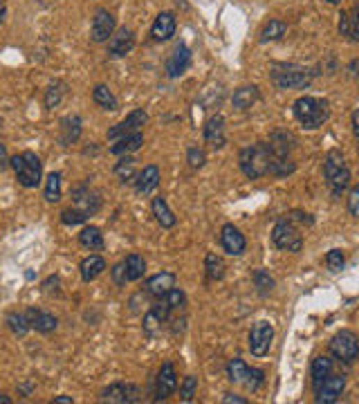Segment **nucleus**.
Listing matches in <instances>:
<instances>
[{"label": "nucleus", "mask_w": 359, "mask_h": 404, "mask_svg": "<svg viewBox=\"0 0 359 404\" xmlns=\"http://www.w3.org/2000/svg\"><path fill=\"white\" fill-rule=\"evenodd\" d=\"M186 162L191 164L193 169H200L205 162H207V157H205V150L202 148H189V153H186Z\"/></svg>", "instance_id": "a18cd8bd"}, {"label": "nucleus", "mask_w": 359, "mask_h": 404, "mask_svg": "<svg viewBox=\"0 0 359 404\" xmlns=\"http://www.w3.org/2000/svg\"><path fill=\"white\" fill-rule=\"evenodd\" d=\"M93 101L97 106H102V108H106V110H117V97L113 95V90L108 88V86H104V84H99V86H95V90H93Z\"/></svg>", "instance_id": "473e14b6"}, {"label": "nucleus", "mask_w": 359, "mask_h": 404, "mask_svg": "<svg viewBox=\"0 0 359 404\" xmlns=\"http://www.w3.org/2000/svg\"><path fill=\"white\" fill-rule=\"evenodd\" d=\"M348 211H351V216L359 218V185L348 194Z\"/></svg>", "instance_id": "de8ad7c7"}, {"label": "nucleus", "mask_w": 359, "mask_h": 404, "mask_svg": "<svg viewBox=\"0 0 359 404\" xmlns=\"http://www.w3.org/2000/svg\"><path fill=\"white\" fill-rule=\"evenodd\" d=\"M177 391V373L171 362H164L155 378V400H166Z\"/></svg>", "instance_id": "9b49d317"}, {"label": "nucleus", "mask_w": 359, "mask_h": 404, "mask_svg": "<svg viewBox=\"0 0 359 404\" xmlns=\"http://www.w3.org/2000/svg\"><path fill=\"white\" fill-rule=\"evenodd\" d=\"M272 242L283 251H292L298 254L303 249V236L298 234V229L292 225L290 220H278L272 229Z\"/></svg>", "instance_id": "6e6552de"}, {"label": "nucleus", "mask_w": 359, "mask_h": 404, "mask_svg": "<svg viewBox=\"0 0 359 404\" xmlns=\"http://www.w3.org/2000/svg\"><path fill=\"white\" fill-rule=\"evenodd\" d=\"M115 16L108 12V9H97L95 12V18H93V27H90V38L95 40V43H106L108 38L115 34Z\"/></svg>", "instance_id": "f8f14e48"}, {"label": "nucleus", "mask_w": 359, "mask_h": 404, "mask_svg": "<svg viewBox=\"0 0 359 404\" xmlns=\"http://www.w3.org/2000/svg\"><path fill=\"white\" fill-rule=\"evenodd\" d=\"M9 166L14 169L18 185L25 187V189H34L41 185V178H43V162L38 160L36 153L32 150H25L21 155H14L9 160Z\"/></svg>", "instance_id": "39448f33"}, {"label": "nucleus", "mask_w": 359, "mask_h": 404, "mask_svg": "<svg viewBox=\"0 0 359 404\" xmlns=\"http://www.w3.org/2000/svg\"><path fill=\"white\" fill-rule=\"evenodd\" d=\"M159 185V169L155 164H148L144 166V171H139L137 178H135V189L137 194H151V191H155Z\"/></svg>", "instance_id": "b1692460"}, {"label": "nucleus", "mask_w": 359, "mask_h": 404, "mask_svg": "<svg viewBox=\"0 0 359 404\" xmlns=\"http://www.w3.org/2000/svg\"><path fill=\"white\" fill-rule=\"evenodd\" d=\"M133 47H135V32L128 27L117 29V32L108 38V54H111L113 59L126 56Z\"/></svg>", "instance_id": "f3484780"}, {"label": "nucleus", "mask_w": 359, "mask_h": 404, "mask_svg": "<svg viewBox=\"0 0 359 404\" xmlns=\"http://www.w3.org/2000/svg\"><path fill=\"white\" fill-rule=\"evenodd\" d=\"M144 144V135L142 130H137V133H128V135H122L117 137V141L111 146V153L113 155H131L135 150H139Z\"/></svg>", "instance_id": "5701e85b"}, {"label": "nucleus", "mask_w": 359, "mask_h": 404, "mask_svg": "<svg viewBox=\"0 0 359 404\" xmlns=\"http://www.w3.org/2000/svg\"><path fill=\"white\" fill-rule=\"evenodd\" d=\"M274 341V326L269 321H258L256 326L249 330V350L254 357H265Z\"/></svg>", "instance_id": "1a4fd4ad"}, {"label": "nucleus", "mask_w": 359, "mask_h": 404, "mask_svg": "<svg viewBox=\"0 0 359 404\" xmlns=\"http://www.w3.org/2000/svg\"><path fill=\"white\" fill-rule=\"evenodd\" d=\"M326 265L328 270L333 272V274H337V272H342L344 265H346V256H344V251L342 249H330L326 254Z\"/></svg>", "instance_id": "ea45409f"}, {"label": "nucleus", "mask_w": 359, "mask_h": 404, "mask_svg": "<svg viewBox=\"0 0 359 404\" xmlns=\"http://www.w3.org/2000/svg\"><path fill=\"white\" fill-rule=\"evenodd\" d=\"M258 97H261L258 95V86H243V88L234 90L232 104L236 110H249L258 101Z\"/></svg>", "instance_id": "bb28decb"}, {"label": "nucleus", "mask_w": 359, "mask_h": 404, "mask_svg": "<svg viewBox=\"0 0 359 404\" xmlns=\"http://www.w3.org/2000/svg\"><path fill=\"white\" fill-rule=\"evenodd\" d=\"M221 245L229 256H241L247 249V240L241 234V229L234 227L232 222H227V225L221 229Z\"/></svg>", "instance_id": "2eb2a0df"}, {"label": "nucleus", "mask_w": 359, "mask_h": 404, "mask_svg": "<svg viewBox=\"0 0 359 404\" xmlns=\"http://www.w3.org/2000/svg\"><path fill=\"white\" fill-rule=\"evenodd\" d=\"M0 404H12V398L5 396V393H0Z\"/></svg>", "instance_id": "5fc2aeb1"}, {"label": "nucleus", "mask_w": 359, "mask_h": 404, "mask_svg": "<svg viewBox=\"0 0 359 404\" xmlns=\"http://www.w3.org/2000/svg\"><path fill=\"white\" fill-rule=\"evenodd\" d=\"M7 326L18 337H23V335H27V330H32V328H29V321H27L25 312H9V315H7Z\"/></svg>", "instance_id": "c9c22d12"}, {"label": "nucleus", "mask_w": 359, "mask_h": 404, "mask_svg": "<svg viewBox=\"0 0 359 404\" xmlns=\"http://www.w3.org/2000/svg\"><path fill=\"white\" fill-rule=\"evenodd\" d=\"M324 180L328 189L333 191V196H342L344 191L351 185V169L346 164V157L342 150H328L324 157Z\"/></svg>", "instance_id": "7ed1b4c3"}, {"label": "nucleus", "mask_w": 359, "mask_h": 404, "mask_svg": "<svg viewBox=\"0 0 359 404\" xmlns=\"http://www.w3.org/2000/svg\"><path fill=\"white\" fill-rule=\"evenodd\" d=\"M269 162H272V153L265 141H258V144L245 146L238 155V164H241V171L249 178V180H258L269 173Z\"/></svg>", "instance_id": "20e7f679"}, {"label": "nucleus", "mask_w": 359, "mask_h": 404, "mask_svg": "<svg viewBox=\"0 0 359 404\" xmlns=\"http://www.w3.org/2000/svg\"><path fill=\"white\" fill-rule=\"evenodd\" d=\"M227 378L232 384H245L247 389L258 391L265 384V371L252 368L241 357H234L227 364Z\"/></svg>", "instance_id": "423d86ee"}, {"label": "nucleus", "mask_w": 359, "mask_h": 404, "mask_svg": "<svg viewBox=\"0 0 359 404\" xmlns=\"http://www.w3.org/2000/svg\"><path fill=\"white\" fill-rule=\"evenodd\" d=\"M333 373V359L328 355H319L312 362V368H310V378H312V389L317 391L319 387L324 384V380Z\"/></svg>", "instance_id": "c85d7f7f"}, {"label": "nucleus", "mask_w": 359, "mask_h": 404, "mask_svg": "<svg viewBox=\"0 0 359 404\" xmlns=\"http://www.w3.org/2000/svg\"><path fill=\"white\" fill-rule=\"evenodd\" d=\"M351 124H353V133H355V137L359 139V108L351 115Z\"/></svg>", "instance_id": "3c124183"}, {"label": "nucleus", "mask_w": 359, "mask_h": 404, "mask_svg": "<svg viewBox=\"0 0 359 404\" xmlns=\"http://www.w3.org/2000/svg\"><path fill=\"white\" fill-rule=\"evenodd\" d=\"M79 242L90 249V251H97V249H104V234H102V229L99 227H86L81 234H79Z\"/></svg>", "instance_id": "7c9ffc66"}, {"label": "nucleus", "mask_w": 359, "mask_h": 404, "mask_svg": "<svg viewBox=\"0 0 359 404\" xmlns=\"http://www.w3.org/2000/svg\"><path fill=\"white\" fill-rule=\"evenodd\" d=\"M223 402H225V404H232V402H234V404H247V400H245V398H241V396H234V393H227V396L223 398Z\"/></svg>", "instance_id": "09e8293b"}, {"label": "nucleus", "mask_w": 359, "mask_h": 404, "mask_svg": "<svg viewBox=\"0 0 359 404\" xmlns=\"http://www.w3.org/2000/svg\"><path fill=\"white\" fill-rule=\"evenodd\" d=\"M171 288H175V274L173 272H159V274H155V277H151L146 281V295H151L155 299L166 295Z\"/></svg>", "instance_id": "4be33fe9"}, {"label": "nucleus", "mask_w": 359, "mask_h": 404, "mask_svg": "<svg viewBox=\"0 0 359 404\" xmlns=\"http://www.w3.org/2000/svg\"><path fill=\"white\" fill-rule=\"evenodd\" d=\"M344 389H346V378L344 375H328L326 380H324V384L319 387L314 393H317V398H314V402H319V404H333V402H337L339 398L344 396Z\"/></svg>", "instance_id": "4468645a"}, {"label": "nucleus", "mask_w": 359, "mask_h": 404, "mask_svg": "<svg viewBox=\"0 0 359 404\" xmlns=\"http://www.w3.org/2000/svg\"><path fill=\"white\" fill-rule=\"evenodd\" d=\"M328 3H330V5H339V3H342V0H328Z\"/></svg>", "instance_id": "6e6d98bb"}, {"label": "nucleus", "mask_w": 359, "mask_h": 404, "mask_svg": "<svg viewBox=\"0 0 359 404\" xmlns=\"http://www.w3.org/2000/svg\"><path fill=\"white\" fill-rule=\"evenodd\" d=\"M189 65H191V49H189L184 43H180V45H175V49L166 61V77L168 79L182 77L189 70Z\"/></svg>", "instance_id": "dca6fc26"}, {"label": "nucleus", "mask_w": 359, "mask_h": 404, "mask_svg": "<svg viewBox=\"0 0 359 404\" xmlns=\"http://www.w3.org/2000/svg\"><path fill=\"white\" fill-rule=\"evenodd\" d=\"M339 36L351 43H359V3L339 14Z\"/></svg>", "instance_id": "a211bd4d"}, {"label": "nucleus", "mask_w": 359, "mask_h": 404, "mask_svg": "<svg viewBox=\"0 0 359 404\" xmlns=\"http://www.w3.org/2000/svg\"><path fill=\"white\" fill-rule=\"evenodd\" d=\"M175 27H177L175 14L173 12H162V14H157L155 23L151 27V36L155 40H168L175 34Z\"/></svg>", "instance_id": "412c9836"}, {"label": "nucleus", "mask_w": 359, "mask_h": 404, "mask_svg": "<svg viewBox=\"0 0 359 404\" xmlns=\"http://www.w3.org/2000/svg\"><path fill=\"white\" fill-rule=\"evenodd\" d=\"M9 166V157H7V150H5V146L0 144V173Z\"/></svg>", "instance_id": "8fccbe9b"}, {"label": "nucleus", "mask_w": 359, "mask_h": 404, "mask_svg": "<svg viewBox=\"0 0 359 404\" xmlns=\"http://www.w3.org/2000/svg\"><path fill=\"white\" fill-rule=\"evenodd\" d=\"M287 32V25L283 23V20H278V18H269L265 27L261 29V43H269V40H278V38H283Z\"/></svg>", "instance_id": "2f4dec72"}, {"label": "nucleus", "mask_w": 359, "mask_h": 404, "mask_svg": "<svg viewBox=\"0 0 359 404\" xmlns=\"http://www.w3.org/2000/svg\"><path fill=\"white\" fill-rule=\"evenodd\" d=\"M292 113L303 128L317 130L330 119V104H328V99L303 95L292 104Z\"/></svg>", "instance_id": "f257e3e1"}, {"label": "nucleus", "mask_w": 359, "mask_h": 404, "mask_svg": "<svg viewBox=\"0 0 359 404\" xmlns=\"http://www.w3.org/2000/svg\"><path fill=\"white\" fill-rule=\"evenodd\" d=\"M252 279H254V286H256L258 295H261V297H267L269 292L274 290V279L269 277L267 270H254L252 272Z\"/></svg>", "instance_id": "4c0bfd02"}, {"label": "nucleus", "mask_w": 359, "mask_h": 404, "mask_svg": "<svg viewBox=\"0 0 359 404\" xmlns=\"http://www.w3.org/2000/svg\"><path fill=\"white\" fill-rule=\"evenodd\" d=\"M196 391H198V378L186 375L184 382H182V387H180V400H182V402H191L193 396H196Z\"/></svg>", "instance_id": "79ce46f5"}, {"label": "nucleus", "mask_w": 359, "mask_h": 404, "mask_svg": "<svg viewBox=\"0 0 359 404\" xmlns=\"http://www.w3.org/2000/svg\"><path fill=\"white\" fill-rule=\"evenodd\" d=\"M153 216H155V220L162 225L164 229H171V227H175V216H173V211L168 209V205H166V200L159 196V198H153Z\"/></svg>", "instance_id": "c756f323"}, {"label": "nucleus", "mask_w": 359, "mask_h": 404, "mask_svg": "<svg viewBox=\"0 0 359 404\" xmlns=\"http://www.w3.org/2000/svg\"><path fill=\"white\" fill-rule=\"evenodd\" d=\"M205 141L212 148H223L227 144V137H225V119L221 115H214L207 119L205 124Z\"/></svg>", "instance_id": "aec40b11"}, {"label": "nucleus", "mask_w": 359, "mask_h": 404, "mask_svg": "<svg viewBox=\"0 0 359 404\" xmlns=\"http://www.w3.org/2000/svg\"><path fill=\"white\" fill-rule=\"evenodd\" d=\"M115 176L122 182H135V160L131 155H119V162L115 164Z\"/></svg>", "instance_id": "72a5a7b5"}, {"label": "nucleus", "mask_w": 359, "mask_h": 404, "mask_svg": "<svg viewBox=\"0 0 359 404\" xmlns=\"http://www.w3.org/2000/svg\"><path fill=\"white\" fill-rule=\"evenodd\" d=\"M25 315H27V321H29V328L36 330V332H43V335H47V332H54L56 326H58V319L47 310L29 308V310H25Z\"/></svg>", "instance_id": "6ab92c4d"}, {"label": "nucleus", "mask_w": 359, "mask_h": 404, "mask_svg": "<svg viewBox=\"0 0 359 404\" xmlns=\"http://www.w3.org/2000/svg\"><path fill=\"white\" fill-rule=\"evenodd\" d=\"M52 404H72V398H67V396H58L52 400Z\"/></svg>", "instance_id": "603ef678"}, {"label": "nucleus", "mask_w": 359, "mask_h": 404, "mask_svg": "<svg viewBox=\"0 0 359 404\" xmlns=\"http://www.w3.org/2000/svg\"><path fill=\"white\" fill-rule=\"evenodd\" d=\"M142 400V391L135 384H126V382H117L111 384L104 393H102V402H115V404H133Z\"/></svg>", "instance_id": "9d476101"}, {"label": "nucleus", "mask_w": 359, "mask_h": 404, "mask_svg": "<svg viewBox=\"0 0 359 404\" xmlns=\"http://www.w3.org/2000/svg\"><path fill=\"white\" fill-rule=\"evenodd\" d=\"M45 200L47 202L61 200V173H56V171H52L45 180Z\"/></svg>", "instance_id": "58836bf2"}, {"label": "nucleus", "mask_w": 359, "mask_h": 404, "mask_svg": "<svg viewBox=\"0 0 359 404\" xmlns=\"http://www.w3.org/2000/svg\"><path fill=\"white\" fill-rule=\"evenodd\" d=\"M90 216H86L81 209H77V207H72V209H65L63 214H61V222L63 225H81V222H86Z\"/></svg>", "instance_id": "c03bdc74"}, {"label": "nucleus", "mask_w": 359, "mask_h": 404, "mask_svg": "<svg viewBox=\"0 0 359 404\" xmlns=\"http://www.w3.org/2000/svg\"><path fill=\"white\" fill-rule=\"evenodd\" d=\"M79 270H81V279L86 283L90 281H95L97 277H102L104 274V270H106V261L99 256V254H90L88 258L81 261V265H79Z\"/></svg>", "instance_id": "cd10ccee"}, {"label": "nucleus", "mask_w": 359, "mask_h": 404, "mask_svg": "<svg viewBox=\"0 0 359 404\" xmlns=\"http://www.w3.org/2000/svg\"><path fill=\"white\" fill-rule=\"evenodd\" d=\"M162 326H164V321L159 319V317L155 315V310L151 308V310L146 312V317H144V332H146V335H151V337H153L157 330H162Z\"/></svg>", "instance_id": "37998d69"}, {"label": "nucleus", "mask_w": 359, "mask_h": 404, "mask_svg": "<svg viewBox=\"0 0 359 404\" xmlns=\"http://www.w3.org/2000/svg\"><path fill=\"white\" fill-rule=\"evenodd\" d=\"M74 202H77V209H81L86 216H93L95 211L102 205V200L95 194V191H90L88 187H79L74 191Z\"/></svg>", "instance_id": "a878e982"}, {"label": "nucleus", "mask_w": 359, "mask_h": 404, "mask_svg": "<svg viewBox=\"0 0 359 404\" xmlns=\"http://www.w3.org/2000/svg\"><path fill=\"white\" fill-rule=\"evenodd\" d=\"M205 270H207V279L209 281H221L225 277V263H223L221 256H216V254H207Z\"/></svg>", "instance_id": "e433bc0d"}, {"label": "nucleus", "mask_w": 359, "mask_h": 404, "mask_svg": "<svg viewBox=\"0 0 359 404\" xmlns=\"http://www.w3.org/2000/svg\"><path fill=\"white\" fill-rule=\"evenodd\" d=\"M81 137V117L79 115H67L61 119V144L70 146L77 144V139Z\"/></svg>", "instance_id": "393cba45"}, {"label": "nucleus", "mask_w": 359, "mask_h": 404, "mask_svg": "<svg viewBox=\"0 0 359 404\" xmlns=\"http://www.w3.org/2000/svg\"><path fill=\"white\" fill-rule=\"evenodd\" d=\"M319 72L305 68V65H296V63H272L269 68V79L272 84L281 90H305L310 88L312 79Z\"/></svg>", "instance_id": "f03ea898"}, {"label": "nucleus", "mask_w": 359, "mask_h": 404, "mask_svg": "<svg viewBox=\"0 0 359 404\" xmlns=\"http://www.w3.org/2000/svg\"><path fill=\"white\" fill-rule=\"evenodd\" d=\"M5 16H7V7H5V3L0 0V23L5 20Z\"/></svg>", "instance_id": "864d4df0"}, {"label": "nucleus", "mask_w": 359, "mask_h": 404, "mask_svg": "<svg viewBox=\"0 0 359 404\" xmlns=\"http://www.w3.org/2000/svg\"><path fill=\"white\" fill-rule=\"evenodd\" d=\"M330 355L339 359L346 366H351L359 359V339L353 330H339L337 335L330 339Z\"/></svg>", "instance_id": "0eeeda50"}, {"label": "nucleus", "mask_w": 359, "mask_h": 404, "mask_svg": "<svg viewBox=\"0 0 359 404\" xmlns=\"http://www.w3.org/2000/svg\"><path fill=\"white\" fill-rule=\"evenodd\" d=\"M63 99V84H52L47 90H45V108L52 110L61 104Z\"/></svg>", "instance_id": "a19ab883"}, {"label": "nucleus", "mask_w": 359, "mask_h": 404, "mask_svg": "<svg viewBox=\"0 0 359 404\" xmlns=\"http://www.w3.org/2000/svg\"><path fill=\"white\" fill-rule=\"evenodd\" d=\"M124 265H126L128 281H139L146 272V261H144V256H139V254H128L126 261H124Z\"/></svg>", "instance_id": "f704fd0d"}, {"label": "nucleus", "mask_w": 359, "mask_h": 404, "mask_svg": "<svg viewBox=\"0 0 359 404\" xmlns=\"http://www.w3.org/2000/svg\"><path fill=\"white\" fill-rule=\"evenodd\" d=\"M111 274H113V281L117 283V286H126V283H128V274H126L124 261H122V263H117V265L111 270Z\"/></svg>", "instance_id": "49530a36"}, {"label": "nucleus", "mask_w": 359, "mask_h": 404, "mask_svg": "<svg viewBox=\"0 0 359 404\" xmlns=\"http://www.w3.org/2000/svg\"><path fill=\"white\" fill-rule=\"evenodd\" d=\"M146 121H148L146 110L135 108L122 121H119L117 126H113L111 130H108V139H117V137L128 135V133H137V130H142V126L146 124Z\"/></svg>", "instance_id": "ddd939ff"}]
</instances>
